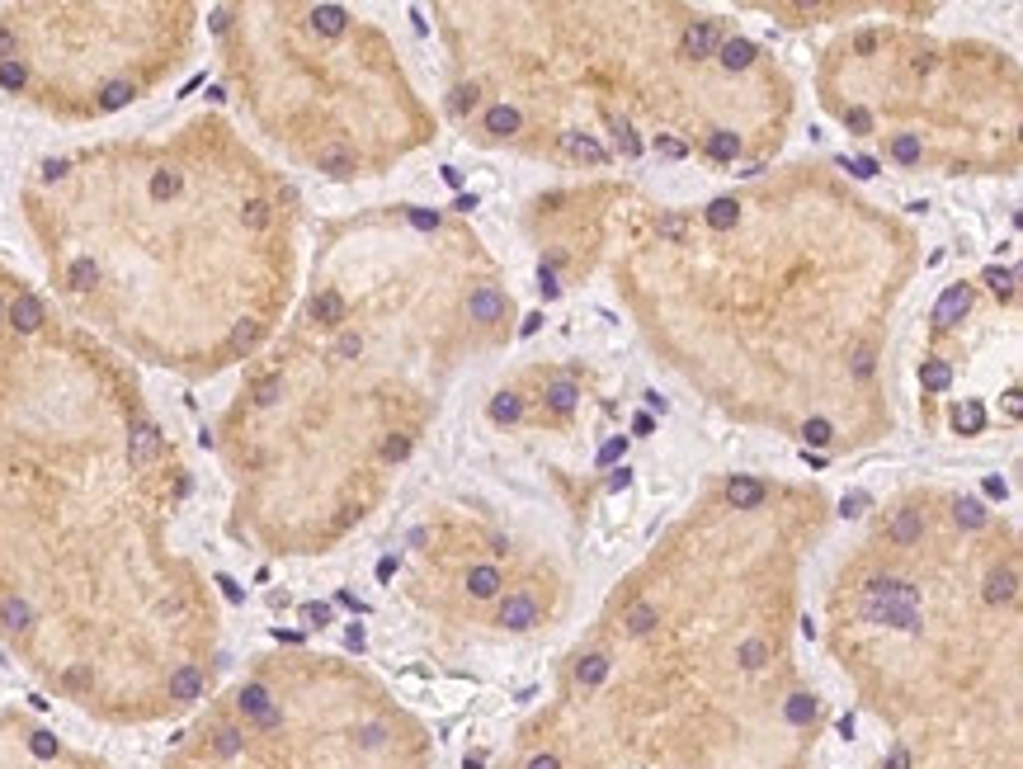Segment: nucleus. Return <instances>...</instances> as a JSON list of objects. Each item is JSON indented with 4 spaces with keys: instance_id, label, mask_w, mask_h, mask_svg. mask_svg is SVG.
<instances>
[{
    "instance_id": "2eb2a0df",
    "label": "nucleus",
    "mask_w": 1023,
    "mask_h": 769,
    "mask_svg": "<svg viewBox=\"0 0 1023 769\" xmlns=\"http://www.w3.org/2000/svg\"><path fill=\"white\" fill-rule=\"evenodd\" d=\"M604 675H609V656H585L576 666V680L585 689H594V685H604Z\"/></svg>"
},
{
    "instance_id": "bb28decb",
    "label": "nucleus",
    "mask_w": 1023,
    "mask_h": 769,
    "mask_svg": "<svg viewBox=\"0 0 1023 769\" xmlns=\"http://www.w3.org/2000/svg\"><path fill=\"white\" fill-rule=\"evenodd\" d=\"M660 236H665V241H679V236H684V213H670V218H660Z\"/></svg>"
},
{
    "instance_id": "473e14b6",
    "label": "nucleus",
    "mask_w": 1023,
    "mask_h": 769,
    "mask_svg": "<svg viewBox=\"0 0 1023 769\" xmlns=\"http://www.w3.org/2000/svg\"><path fill=\"white\" fill-rule=\"evenodd\" d=\"M618 453H623V439H609V444H604V449H599V463H613V458H618Z\"/></svg>"
},
{
    "instance_id": "a211bd4d",
    "label": "nucleus",
    "mask_w": 1023,
    "mask_h": 769,
    "mask_svg": "<svg viewBox=\"0 0 1023 769\" xmlns=\"http://www.w3.org/2000/svg\"><path fill=\"white\" fill-rule=\"evenodd\" d=\"M920 378H924V387H929V392H943V387L953 383V368L943 364V359H924Z\"/></svg>"
},
{
    "instance_id": "7c9ffc66",
    "label": "nucleus",
    "mask_w": 1023,
    "mask_h": 769,
    "mask_svg": "<svg viewBox=\"0 0 1023 769\" xmlns=\"http://www.w3.org/2000/svg\"><path fill=\"white\" fill-rule=\"evenodd\" d=\"M411 222H415V227H425V232H429V227H439V218H434V213H425V208H411Z\"/></svg>"
},
{
    "instance_id": "f3484780",
    "label": "nucleus",
    "mask_w": 1023,
    "mask_h": 769,
    "mask_svg": "<svg viewBox=\"0 0 1023 769\" xmlns=\"http://www.w3.org/2000/svg\"><path fill=\"white\" fill-rule=\"evenodd\" d=\"M736 151H741L736 133H726V128H722V133L708 137V156H712V161H722V166H726V161H736Z\"/></svg>"
},
{
    "instance_id": "4be33fe9",
    "label": "nucleus",
    "mask_w": 1023,
    "mask_h": 769,
    "mask_svg": "<svg viewBox=\"0 0 1023 769\" xmlns=\"http://www.w3.org/2000/svg\"><path fill=\"white\" fill-rule=\"evenodd\" d=\"M566 147H571V156H580V161H594V166L604 161V147H599V142H590V137H571Z\"/></svg>"
},
{
    "instance_id": "39448f33",
    "label": "nucleus",
    "mask_w": 1023,
    "mask_h": 769,
    "mask_svg": "<svg viewBox=\"0 0 1023 769\" xmlns=\"http://www.w3.org/2000/svg\"><path fill=\"white\" fill-rule=\"evenodd\" d=\"M726 501L736 505V510H759V505L769 501V486L755 482V477H731V482H726Z\"/></svg>"
},
{
    "instance_id": "f8f14e48",
    "label": "nucleus",
    "mask_w": 1023,
    "mask_h": 769,
    "mask_svg": "<svg viewBox=\"0 0 1023 769\" xmlns=\"http://www.w3.org/2000/svg\"><path fill=\"white\" fill-rule=\"evenodd\" d=\"M467 586H472V595H477V600H495V595H500V586H505V576H500L495 567H472Z\"/></svg>"
},
{
    "instance_id": "412c9836",
    "label": "nucleus",
    "mask_w": 1023,
    "mask_h": 769,
    "mask_svg": "<svg viewBox=\"0 0 1023 769\" xmlns=\"http://www.w3.org/2000/svg\"><path fill=\"white\" fill-rule=\"evenodd\" d=\"M486 128H491V133H514V128H519V114H514L510 104H500V109L486 114Z\"/></svg>"
},
{
    "instance_id": "0eeeda50",
    "label": "nucleus",
    "mask_w": 1023,
    "mask_h": 769,
    "mask_svg": "<svg viewBox=\"0 0 1023 769\" xmlns=\"http://www.w3.org/2000/svg\"><path fill=\"white\" fill-rule=\"evenodd\" d=\"M712 43H717V24L712 19H693L689 29H684V57H708L712 52Z\"/></svg>"
},
{
    "instance_id": "9b49d317",
    "label": "nucleus",
    "mask_w": 1023,
    "mask_h": 769,
    "mask_svg": "<svg viewBox=\"0 0 1023 769\" xmlns=\"http://www.w3.org/2000/svg\"><path fill=\"white\" fill-rule=\"evenodd\" d=\"M755 62V43L750 38H726L722 43V67L726 71H745Z\"/></svg>"
},
{
    "instance_id": "f03ea898",
    "label": "nucleus",
    "mask_w": 1023,
    "mask_h": 769,
    "mask_svg": "<svg viewBox=\"0 0 1023 769\" xmlns=\"http://www.w3.org/2000/svg\"><path fill=\"white\" fill-rule=\"evenodd\" d=\"M863 609V619L882 623V628H901V633H910L915 623H920V614L910 609V604H891V600H863L858 604Z\"/></svg>"
},
{
    "instance_id": "7ed1b4c3",
    "label": "nucleus",
    "mask_w": 1023,
    "mask_h": 769,
    "mask_svg": "<svg viewBox=\"0 0 1023 769\" xmlns=\"http://www.w3.org/2000/svg\"><path fill=\"white\" fill-rule=\"evenodd\" d=\"M538 619H543V614H538V600H533L528 590H514V595L500 600V623H505V628H519V633H524V628H533Z\"/></svg>"
},
{
    "instance_id": "5701e85b",
    "label": "nucleus",
    "mask_w": 1023,
    "mask_h": 769,
    "mask_svg": "<svg viewBox=\"0 0 1023 769\" xmlns=\"http://www.w3.org/2000/svg\"><path fill=\"white\" fill-rule=\"evenodd\" d=\"M891 156H896L901 166H915V161H920V142H915V137H896V142H891Z\"/></svg>"
},
{
    "instance_id": "4468645a",
    "label": "nucleus",
    "mask_w": 1023,
    "mask_h": 769,
    "mask_svg": "<svg viewBox=\"0 0 1023 769\" xmlns=\"http://www.w3.org/2000/svg\"><path fill=\"white\" fill-rule=\"evenodd\" d=\"M736 661H741L745 670H764V666H769V642H764V637H750V642H741Z\"/></svg>"
},
{
    "instance_id": "ddd939ff",
    "label": "nucleus",
    "mask_w": 1023,
    "mask_h": 769,
    "mask_svg": "<svg viewBox=\"0 0 1023 769\" xmlns=\"http://www.w3.org/2000/svg\"><path fill=\"white\" fill-rule=\"evenodd\" d=\"M953 425L962 430V435H981V430H986V406H981V402H962L953 411Z\"/></svg>"
},
{
    "instance_id": "aec40b11",
    "label": "nucleus",
    "mask_w": 1023,
    "mask_h": 769,
    "mask_svg": "<svg viewBox=\"0 0 1023 769\" xmlns=\"http://www.w3.org/2000/svg\"><path fill=\"white\" fill-rule=\"evenodd\" d=\"M731 222H736V199H717V203H712V208H708V227H717V232H726Z\"/></svg>"
},
{
    "instance_id": "72a5a7b5",
    "label": "nucleus",
    "mask_w": 1023,
    "mask_h": 769,
    "mask_svg": "<svg viewBox=\"0 0 1023 769\" xmlns=\"http://www.w3.org/2000/svg\"><path fill=\"white\" fill-rule=\"evenodd\" d=\"M528 769H561V760H557V755H533V760H528Z\"/></svg>"
},
{
    "instance_id": "9d476101",
    "label": "nucleus",
    "mask_w": 1023,
    "mask_h": 769,
    "mask_svg": "<svg viewBox=\"0 0 1023 769\" xmlns=\"http://www.w3.org/2000/svg\"><path fill=\"white\" fill-rule=\"evenodd\" d=\"M656 619H660V614H656V604L637 600V604H632V609L623 614V633H627V637H646L651 628H656Z\"/></svg>"
},
{
    "instance_id": "f704fd0d",
    "label": "nucleus",
    "mask_w": 1023,
    "mask_h": 769,
    "mask_svg": "<svg viewBox=\"0 0 1023 769\" xmlns=\"http://www.w3.org/2000/svg\"><path fill=\"white\" fill-rule=\"evenodd\" d=\"M887 769H910V755H906V751H891Z\"/></svg>"
},
{
    "instance_id": "1a4fd4ad",
    "label": "nucleus",
    "mask_w": 1023,
    "mask_h": 769,
    "mask_svg": "<svg viewBox=\"0 0 1023 769\" xmlns=\"http://www.w3.org/2000/svg\"><path fill=\"white\" fill-rule=\"evenodd\" d=\"M924 534V519H920V510H901V515L891 519V529H887V538L896 543V548H910L915 538Z\"/></svg>"
},
{
    "instance_id": "f257e3e1",
    "label": "nucleus",
    "mask_w": 1023,
    "mask_h": 769,
    "mask_svg": "<svg viewBox=\"0 0 1023 769\" xmlns=\"http://www.w3.org/2000/svg\"><path fill=\"white\" fill-rule=\"evenodd\" d=\"M151 10L156 5H24L0 15V90L66 114H114L161 81V67L118 57V38L137 34Z\"/></svg>"
},
{
    "instance_id": "c85d7f7f",
    "label": "nucleus",
    "mask_w": 1023,
    "mask_h": 769,
    "mask_svg": "<svg viewBox=\"0 0 1023 769\" xmlns=\"http://www.w3.org/2000/svg\"><path fill=\"white\" fill-rule=\"evenodd\" d=\"M656 151L660 156H670V161H679V156H684V142H675V137H656Z\"/></svg>"
},
{
    "instance_id": "dca6fc26",
    "label": "nucleus",
    "mask_w": 1023,
    "mask_h": 769,
    "mask_svg": "<svg viewBox=\"0 0 1023 769\" xmlns=\"http://www.w3.org/2000/svg\"><path fill=\"white\" fill-rule=\"evenodd\" d=\"M576 397H580V387L571 383V378H557V383L547 387V406H552V411H571Z\"/></svg>"
},
{
    "instance_id": "393cba45",
    "label": "nucleus",
    "mask_w": 1023,
    "mask_h": 769,
    "mask_svg": "<svg viewBox=\"0 0 1023 769\" xmlns=\"http://www.w3.org/2000/svg\"><path fill=\"white\" fill-rule=\"evenodd\" d=\"M406 453H411V439H406V435H392L387 444H382V458H387V463H396V458H406Z\"/></svg>"
},
{
    "instance_id": "20e7f679",
    "label": "nucleus",
    "mask_w": 1023,
    "mask_h": 769,
    "mask_svg": "<svg viewBox=\"0 0 1023 769\" xmlns=\"http://www.w3.org/2000/svg\"><path fill=\"white\" fill-rule=\"evenodd\" d=\"M967 307H972V288H967V284H953V288H948V293L939 298V307H934V321H939L943 331H948V326H957V321L967 317Z\"/></svg>"
},
{
    "instance_id": "6ab92c4d",
    "label": "nucleus",
    "mask_w": 1023,
    "mask_h": 769,
    "mask_svg": "<svg viewBox=\"0 0 1023 769\" xmlns=\"http://www.w3.org/2000/svg\"><path fill=\"white\" fill-rule=\"evenodd\" d=\"M491 416L500 420V425H505V420H519V416H524V402H519L514 392H500V397L491 402Z\"/></svg>"
},
{
    "instance_id": "c756f323",
    "label": "nucleus",
    "mask_w": 1023,
    "mask_h": 769,
    "mask_svg": "<svg viewBox=\"0 0 1023 769\" xmlns=\"http://www.w3.org/2000/svg\"><path fill=\"white\" fill-rule=\"evenodd\" d=\"M807 439H811V444H830V420H811Z\"/></svg>"
},
{
    "instance_id": "6e6552de",
    "label": "nucleus",
    "mask_w": 1023,
    "mask_h": 769,
    "mask_svg": "<svg viewBox=\"0 0 1023 769\" xmlns=\"http://www.w3.org/2000/svg\"><path fill=\"white\" fill-rule=\"evenodd\" d=\"M1014 595H1019V576H1014V567H995L986 576V600L990 604H1014Z\"/></svg>"
},
{
    "instance_id": "2f4dec72",
    "label": "nucleus",
    "mask_w": 1023,
    "mask_h": 769,
    "mask_svg": "<svg viewBox=\"0 0 1023 769\" xmlns=\"http://www.w3.org/2000/svg\"><path fill=\"white\" fill-rule=\"evenodd\" d=\"M863 505H868L863 491H858V496H844V515H863Z\"/></svg>"
},
{
    "instance_id": "a878e982",
    "label": "nucleus",
    "mask_w": 1023,
    "mask_h": 769,
    "mask_svg": "<svg viewBox=\"0 0 1023 769\" xmlns=\"http://www.w3.org/2000/svg\"><path fill=\"white\" fill-rule=\"evenodd\" d=\"M986 284L1000 293V298H1014V288H1009V269H986Z\"/></svg>"
},
{
    "instance_id": "cd10ccee",
    "label": "nucleus",
    "mask_w": 1023,
    "mask_h": 769,
    "mask_svg": "<svg viewBox=\"0 0 1023 769\" xmlns=\"http://www.w3.org/2000/svg\"><path fill=\"white\" fill-rule=\"evenodd\" d=\"M868 373H873V350L863 345V350L854 354V378H868Z\"/></svg>"
},
{
    "instance_id": "423d86ee",
    "label": "nucleus",
    "mask_w": 1023,
    "mask_h": 769,
    "mask_svg": "<svg viewBox=\"0 0 1023 769\" xmlns=\"http://www.w3.org/2000/svg\"><path fill=\"white\" fill-rule=\"evenodd\" d=\"M467 312H472V321H505L510 302H505V293H500V288H477V293H472V302H467Z\"/></svg>"
},
{
    "instance_id": "b1692460",
    "label": "nucleus",
    "mask_w": 1023,
    "mask_h": 769,
    "mask_svg": "<svg viewBox=\"0 0 1023 769\" xmlns=\"http://www.w3.org/2000/svg\"><path fill=\"white\" fill-rule=\"evenodd\" d=\"M957 524H967V529H981V524H986V510H981V501H962V505H957Z\"/></svg>"
}]
</instances>
